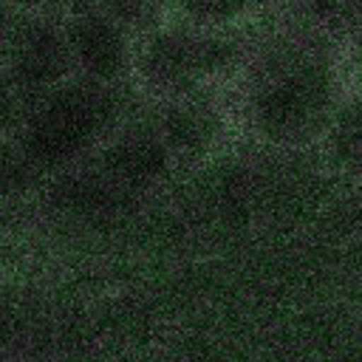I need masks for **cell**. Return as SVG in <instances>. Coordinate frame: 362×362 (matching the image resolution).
Segmentation results:
<instances>
[{
  "instance_id": "1",
  "label": "cell",
  "mask_w": 362,
  "mask_h": 362,
  "mask_svg": "<svg viewBox=\"0 0 362 362\" xmlns=\"http://www.w3.org/2000/svg\"><path fill=\"white\" fill-rule=\"evenodd\" d=\"M238 62L240 40L235 31H198L170 20L158 31L136 40L133 76L153 93L181 99L229 74Z\"/></svg>"
},
{
  "instance_id": "2",
  "label": "cell",
  "mask_w": 362,
  "mask_h": 362,
  "mask_svg": "<svg viewBox=\"0 0 362 362\" xmlns=\"http://www.w3.org/2000/svg\"><path fill=\"white\" fill-rule=\"evenodd\" d=\"M334 71L311 51H288L257 71L246 107L255 124L272 139H297L317 127L334 107Z\"/></svg>"
},
{
  "instance_id": "3",
  "label": "cell",
  "mask_w": 362,
  "mask_h": 362,
  "mask_svg": "<svg viewBox=\"0 0 362 362\" xmlns=\"http://www.w3.org/2000/svg\"><path fill=\"white\" fill-rule=\"evenodd\" d=\"M113 88L71 76L54 90L34 99L25 122L20 124V150L25 158L54 161L68 158L105 127L113 113Z\"/></svg>"
},
{
  "instance_id": "4",
  "label": "cell",
  "mask_w": 362,
  "mask_h": 362,
  "mask_svg": "<svg viewBox=\"0 0 362 362\" xmlns=\"http://www.w3.org/2000/svg\"><path fill=\"white\" fill-rule=\"evenodd\" d=\"M0 71L31 96H42L68 82L74 76V62L62 17L17 11L0 51Z\"/></svg>"
},
{
  "instance_id": "5",
  "label": "cell",
  "mask_w": 362,
  "mask_h": 362,
  "mask_svg": "<svg viewBox=\"0 0 362 362\" xmlns=\"http://www.w3.org/2000/svg\"><path fill=\"white\" fill-rule=\"evenodd\" d=\"M74 76L113 88L133 76L136 40L96 6L62 17Z\"/></svg>"
},
{
  "instance_id": "6",
  "label": "cell",
  "mask_w": 362,
  "mask_h": 362,
  "mask_svg": "<svg viewBox=\"0 0 362 362\" xmlns=\"http://www.w3.org/2000/svg\"><path fill=\"white\" fill-rule=\"evenodd\" d=\"M156 133L164 144L178 150H198L218 133V107L201 96L170 99Z\"/></svg>"
},
{
  "instance_id": "7",
  "label": "cell",
  "mask_w": 362,
  "mask_h": 362,
  "mask_svg": "<svg viewBox=\"0 0 362 362\" xmlns=\"http://www.w3.org/2000/svg\"><path fill=\"white\" fill-rule=\"evenodd\" d=\"M173 20L198 31H235L243 25L252 11L255 0H170Z\"/></svg>"
},
{
  "instance_id": "8",
  "label": "cell",
  "mask_w": 362,
  "mask_h": 362,
  "mask_svg": "<svg viewBox=\"0 0 362 362\" xmlns=\"http://www.w3.org/2000/svg\"><path fill=\"white\" fill-rule=\"evenodd\" d=\"M96 8L107 14L133 40H141L173 20L170 0H96Z\"/></svg>"
},
{
  "instance_id": "9",
  "label": "cell",
  "mask_w": 362,
  "mask_h": 362,
  "mask_svg": "<svg viewBox=\"0 0 362 362\" xmlns=\"http://www.w3.org/2000/svg\"><path fill=\"white\" fill-rule=\"evenodd\" d=\"M17 11H40V14H57L62 8V0H8Z\"/></svg>"
},
{
  "instance_id": "10",
  "label": "cell",
  "mask_w": 362,
  "mask_h": 362,
  "mask_svg": "<svg viewBox=\"0 0 362 362\" xmlns=\"http://www.w3.org/2000/svg\"><path fill=\"white\" fill-rule=\"evenodd\" d=\"M14 17H17V8H14L8 0H0V51H3V45H6V37H8V31H11Z\"/></svg>"
}]
</instances>
